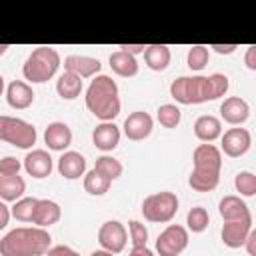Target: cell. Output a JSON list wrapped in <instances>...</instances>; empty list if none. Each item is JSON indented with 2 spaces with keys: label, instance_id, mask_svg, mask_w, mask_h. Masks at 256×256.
Here are the masks:
<instances>
[{
  "label": "cell",
  "instance_id": "4fadbf2b",
  "mask_svg": "<svg viewBox=\"0 0 256 256\" xmlns=\"http://www.w3.org/2000/svg\"><path fill=\"white\" fill-rule=\"evenodd\" d=\"M22 166L32 178H46L54 170V160L46 150L38 148V150H32V152L26 154Z\"/></svg>",
  "mask_w": 256,
  "mask_h": 256
},
{
  "label": "cell",
  "instance_id": "8d00e7d4",
  "mask_svg": "<svg viewBox=\"0 0 256 256\" xmlns=\"http://www.w3.org/2000/svg\"><path fill=\"white\" fill-rule=\"evenodd\" d=\"M244 64L248 70H256V46H248L246 56H244Z\"/></svg>",
  "mask_w": 256,
  "mask_h": 256
},
{
  "label": "cell",
  "instance_id": "4dcf8cb0",
  "mask_svg": "<svg viewBox=\"0 0 256 256\" xmlns=\"http://www.w3.org/2000/svg\"><path fill=\"white\" fill-rule=\"evenodd\" d=\"M210 60V50L208 46H202V44H196L188 50V56H186V62H188V68L190 70H202Z\"/></svg>",
  "mask_w": 256,
  "mask_h": 256
},
{
  "label": "cell",
  "instance_id": "d590c367",
  "mask_svg": "<svg viewBox=\"0 0 256 256\" xmlns=\"http://www.w3.org/2000/svg\"><path fill=\"white\" fill-rule=\"evenodd\" d=\"M46 256H80V254H78L74 248H70V246L58 244V246H52V248H48Z\"/></svg>",
  "mask_w": 256,
  "mask_h": 256
},
{
  "label": "cell",
  "instance_id": "e575fe53",
  "mask_svg": "<svg viewBox=\"0 0 256 256\" xmlns=\"http://www.w3.org/2000/svg\"><path fill=\"white\" fill-rule=\"evenodd\" d=\"M22 168V162L14 156H4L0 158V176H14Z\"/></svg>",
  "mask_w": 256,
  "mask_h": 256
},
{
  "label": "cell",
  "instance_id": "4316f807",
  "mask_svg": "<svg viewBox=\"0 0 256 256\" xmlns=\"http://www.w3.org/2000/svg\"><path fill=\"white\" fill-rule=\"evenodd\" d=\"M110 184H112V180H108L106 176H102V174L96 172L94 168L84 174V190H86L88 194H92V196H102V194H106L108 188H110Z\"/></svg>",
  "mask_w": 256,
  "mask_h": 256
},
{
  "label": "cell",
  "instance_id": "44dd1931",
  "mask_svg": "<svg viewBox=\"0 0 256 256\" xmlns=\"http://www.w3.org/2000/svg\"><path fill=\"white\" fill-rule=\"evenodd\" d=\"M62 216V210L58 206V202L54 200H38L36 208H34V216H32V224H36L38 228H48L52 224H56Z\"/></svg>",
  "mask_w": 256,
  "mask_h": 256
},
{
  "label": "cell",
  "instance_id": "60d3db41",
  "mask_svg": "<svg viewBox=\"0 0 256 256\" xmlns=\"http://www.w3.org/2000/svg\"><path fill=\"white\" fill-rule=\"evenodd\" d=\"M210 48L214 52H218V54H232L238 48V44H212Z\"/></svg>",
  "mask_w": 256,
  "mask_h": 256
},
{
  "label": "cell",
  "instance_id": "ab89813d",
  "mask_svg": "<svg viewBox=\"0 0 256 256\" xmlns=\"http://www.w3.org/2000/svg\"><path fill=\"white\" fill-rule=\"evenodd\" d=\"M10 222V208L0 200V230H4Z\"/></svg>",
  "mask_w": 256,
  "mask_h": 256
},
{
  "label": "cell",
  "instance_id": "9c48e42d",
  "mask_svg": "<svg viewBox=\"0 0 256 256\" xmlns=\"http://www.w3.org/2000/svg\"><path fill=\"white\" fill-rule=\"evenodd\" d=\"M126 242H128L126 228L118 220H108L98 228V244L102 246V250L118 254L126 248Z\"/></svg>",
  "mask_w": 256,
  "mask_h": 256
},
{
  "label": "cell",
  "instance_id": "ee69618b",
  "mask_svg": "<svg viewBox=\"0 0 256 256\" xmlns=\"http://www.w3.org/2000/svg\"><path fill=\"white\" fill-rule=\"evenodd\" d=\"M8 48H10L8 44H0V56H4V54L8 52Z\"/></svg>",
  "mask_w": 256,
  "mask_h": 256
},
{
  "label": "cell",
  "instance_id": "d4e9b609",
  "mask_svg": "<svg viewBox=\"0 0 256 256\" xmlns=\"http://www.w3.org/2000/svg\"><path fill=\"white\" fill-rule=\"evenodd\" d=\"M26 182L22 176H0V200L2 202H16L24 196Z\"/></svg>",
  "mask_w": 256,
  "mask_h": 256
},
{
  "label": "cell",
  "instance_id": "f1b7e54d",
  "mask_svg": "<svg viewBox=\"0 0 256 256\" xmlns=\"http://www.w3.org/2000/svg\"><path fill=\"white\" fill-rule=\"evenodd\" d=\"M186 224H188L186 230H190V232H194V234L204 232V230L208 228V224H210L208 210L202 208V206H194V208H190L188 214H186Z\"/></svg>",
  "mask_w": 256,
  "mask_h": 256
},
{
  "label": "cell",
  "instance_id": "3957f363",
  "mask_svg": "<svg viewBox=\"0 0 256 256\" xmlns=\"http://www.w3.org/2000/svg\"><path fill=\"white\" fill-rule=\"evenodd\" d=\"M84 98H86V108L102 122H112L120 114L122 104L118 96V84L106 74H98L92 78Z\"/></svg>",
  "mask_w": 256,
  "mask_h": 256
},
{
  "label": "cell",
  "instance_id": "6da1fadb",
  "mask_svg": "<svg viewBox=\"0 0 256 256\" xmlns=\"http://www.w3.org/2000/svg\"><path fill=\"white\" fill-rule=\"evenodd\" d=\"M230 88L228 76L214 72L210 76H180L170 84V96L178 104H204L222 98Z\"/></svg>",
  "mask_w": 256,
  "mask_h": 256
},
{
  "label": "cell",
  "instance_id": "484cf974",
  "mask_svg": "<svg viewBox=\"0 0 256 256\" xmlns=\"http://www.w3.org/2000/svg\"><path fill=\"white\" fill-rule=\"evenodd\" d=\"M56 92L64 100L78 98L82 92V78H78L76 74H70V72H62L56 80Z\"/></svg>",
  "mask_w": 256,
  "mask_h": 256
},
{
  "label": "cell",
  "instance_id": "603a6c76",
  "mask_svg": "<svg viewBox=\"0 0 256 256\" xmlns=\"http://www.w3.org/2000/svg\"><path fill=\"white\" fill-rule=\"evenodd\" d=\"M108 62H110L112 72H116L122 78H132L138 74V60H136V56H130L128 52L116 50L110 54Z\"/></svg>",
  "mask_w": 256,
  "mask_h": 256
},
{
  "label": "cell",
  "instance_id": "277c9868",
  "mask_svg": "<svg viewBox=\"0 0 256 256\" xmlns=\"http://www.w3.org/2000/svg\"><path fill=\"white\" fill-rule=\"evenodd\" d=\"M50 242L46 228H14L0 240V256H42L48 252Z\"/></svg>",
  "mask_w": 256,
  "mask_h": 256
},
{
  "label": "cell",
  "instance_id": "8992f818",
  "mask_svg": "<svg viewBox=\"0 0 256 256\" xmlns=\"http://www.w3.org/2000/svg\"><path fill=\"white\" fill-rule=\"evenodd\" d=\"M176 212H178V196L168 190L154 192L146 196L142 202V214L148 222H156V224L170 222L176 216Z\"/></svg>",
  "mask_w": 256,
  "mask_h": 256
},
{
  "label": "cell",
  "instance_id": "f546056e",
  "mask_svg": "<svg viewBox=\"0 0 256 256\" xmlns=\"http://www.w3.org/2000/svg\"><path fill=\"white\" fill-rule=\"evenodd\" d=\"M38 198H30V196H22L20 200L14 202V206L10 208V216H14L20 222H32L34 216V208H36Z\"/></svg>",
  "mask_w": 256,
  "mask_h": 256
},
{
  "label": "cell",
  "instance_id": "7c38bea8",
  "mask_svg": "<svg viewBox=\"0 0 256 256\" xmlns=\"http://www.w3.org/2000/svg\"><path fill=\"white\" fill-rule=\"evenodd\" d=\"M102 64L98 58L92 56H82V54H70L64 58V72L76 74L78 78H92L98 76Z\"/></svg>",
  "mask_w": 256,
  "mask_h": 256
},
{
  "label": "cell",
  "instance_id": "b9f144b4",
  "mask_svg": "<svg viewBox=\"0 0 256 256\" xmlns=\"http://www.w3.org/2000/svg\"><path fill=\"white\" fill-rule=\"evenodd\" d=\"M128 256H154V252L148 246H140V248H132Z\"/></svg>",
  "mask_w": 256,
  "mask_h": 256
},
{
  "label": "cell",
  "instance_id": "7a4b0ae2",
  "mask_svg": "<svg viewBox=\"0 0 256 256\" xmlns=\"http://www.w3.org/2000/svg\"><path fill=\"white\" fill-rule=\"evenodd\" d=\"M194 170L190 172L188 184L196 192H212L216 190L220 182V170H222V152L214 144H200L194 148L192 154Z\"/></svg>",
  "mask_w": 256,
  "mask_h": 256
},
{
  "label": "cell",
  "instance_id": "1f68e13d",
  "mask_svg": "<svg viewBox=\"0 0 256 256\" xmlns=\"http://www.w3.org/2000/svg\"><path fill=\"white\" fill-rule=\"evenodd\" d=\"M234 186L240 192V196H246V198L254 196L256 194V174L250 172V170L238 172L236 178H234Z\"/></svg>",
  "mask_w": 256,
  "mask_h": 256
},
{
  "label": "cell",
  "instance_id": "f35d334b",
  "mask_svg": "<svg viewBox=\"0 0 256 256\" xmlns=\"http://www.w3.org/2000/svg\"><path fill=\"white\" fill-rule=\"evenodd\" d=\"M144 44H122L120 50L122 52H128L130 56H136V54H144Z\"/></svg>",
  "mask_w": 256,
  "mask_h": 256
},
{
  "label": "cell",
  "instance_id": "2e32d148",
  "mask_svg": "<svg viewBox=\"0 0 256 256\" xmlns=\"http://www.w3.org/2000/svg\"><path fill=\"white\" fill-rule=\"evenodd\" d=\"M6 102L14 110H26L34 102V90L28 82L12 80L6 88Z\"/></svg>",
  "mask_w": 256,
  "mask_h": 256
},
{
  "label": "cell",
  "instance_id": "ffe728a7",
  "mask_svg": "<svg viewBox=\"0 0 256 256\" xmlns=\"http://www.w3.org/2000/svg\"><path fill=\"white\" fill-rule=\"evenodd\" d=\"M218 212L220 216L224 218V222H232V220H242V218H250V208L248 204L240 198V196H234V194H228L220 200L218 204Z\"/></svg>",
  "mask_w": 256,
  "mask_h": 256
},
{
  "label": "cell",
  "instance_id": "f6af8a7d",
  "mask_svg": "<svg viewBox=\"0 0 256 256\" xmlns=\"http://www.w3.org/2000/svg\"><path fill=\"white\" fill-rule=\"evenodd\" d=\"M2 92H4V78H2V74H0V96H2Z\"/></svg>",
  "mask_w": 256,
  "mask_h": 256
},
{
  "label": "cell",
  "instance_id": "ac0fdd59",
  "mask_svg": "<svg viewBox=\"0 0 256 256\" xmlns=\"http://www.w3.org/2000/svg\"><path fill=\"white\" fill-rule=\"evenodd\" d=\"M92 142L102 152H112L120 142V128L114 122H102L92 130Z\"/></svg>",
  "mask_w": 256,
  "mask_h": 256
},
{
  "label": "cell",
  "instance_id": "74e56055",
  "mask_svg": "<svg viewBox=\"0 0 256 256\" xmlns=\"http://www.w3.org/2000/svg\"><path fill=\"white\" fill-rule=\"evenodd\" d=\"M244 246H246V252L250 256H256V230H250L248 238L244 240Z\"/></svg>",
  "mask_w": 256,
  "mask_h": 256
},
{
  "label": "cell",
  "instance_id": "d6a6232c",
  "mask_svg": "<svg viewBox=\"0 0 256 256\" xmlns=\"http://www.w3.org/2000/svg\"><path fill=\"white\" fill-rule=\"evenodd\" d=\"M158 122L164 126V128H176L180 124V118H182V112L176 104H162L158 108Z\"/></svg>",
  "mask_w": 256,
  "mask_h": 256
},
{
  "label": "cell",
  "instance_id": "d6986e66",
  "mask_svg": "<svg viewBox=\"0 0 256 256\" xmlns=\"http://www.w3.org/2000/svg\"><path fill=\"white\" fill-rule=\"evenodd\" d=\"M58 172L68 180H76L86 174V158L80 152L68 150L58 158Z\"/></svg>",
  "mask_w": 256,
  "mask_h": 256
},
{
  "label": "cell",
  "instance_id": "cb8c5ba5",
  "mask_svg": "<svg viewBox=\"0 0 256 256\" xmlns=\"http://www.w3.org/2000/svg\"><path fill=\"white\" fill-rule=\"evenodd\" d=\"M144 62L150 70L162 72L170 64V48L166 44H150L144 48Z\"/></svg>",
  "mask_w": 256,
  "mask_h": 256
},
{
  "label": "cell",
  "instance_id": "7402d4cb",
  "mask_svg": "<svg viewBox=\"0 0 256 256\" xmlns=\"http://www.w3.org/2000/svg\"><path fill=\"white\" fill-rule=\"evenodd\" d=\"M194 134L202 142H208V144L214 142L216 138L222 136V122H220V118H216L212 114L198 116L196 122H194Z\"/></svg>",
  "mask_w": 256,
  "mask_h": 256
},
{
  "label": "cell",
  "instance_id": "5bb4252c",
  "mask_svg": "<svg viewBox=\"0 0 256 256\" xmlns=\"http://www.w3.org/2000/svg\"><path fill=\"white\" fill-rule=\"evenodd\" d=\"M220 116L224 122L228 124H234V126H240L248 120L250 116V106L244 98L240 96H230V98H224V102L220 104Z\"/></svg>",
  "mask_w": 256,
  "mask_h": 256
},
{
  "label": "cell",
  "instance_id": "5b68a950",
  "mask_svg": "<svg viewBox=\"0 0 256 256\" xmlns=\"http://www.w3.org/2000/svg\"><path fill=\"white\" fill-rule=\"evenodd\" d=\"M58 68H60L58 50L52 46H38L28 54L22 66V74L26 80L34 84H42V82H48L58 72Z\"/></svg>",
  "mask_w": 256,
  "mask_h": 256
},
{
  "label": "cell",
  "instance_id": "e0dca14e",
  "mask_svg": "<svg viewBox=\"0 0 256 256\" xmlns=\"http://www.w3.org/2000/svg\"><path fill=\"white\" fill-rule=\"evenodd\" d=\"M44 142L50 150L64 152L72 144V130L64 122H50L44 130Z\"/></svg>",
  "mask_w": 256,
  "mask_h": 256
},
{
  "label": "cell",
  "instance_id": "9a60e30c",
  "mask_svg": "<svg viewBox=\"0 0 256 256\" xmlns=\"http://www.w3.org/2000/svg\"><path fill=\"white\" fill-rule=\"evenodd\" d=\"M250 230H252V216L250 218H242V220L224 222V226H222V242L228 248H240V246H244V240L248 238Z\"/></svg>",
  "mask_w": 256,
  "mask_h": 256
},
{
  "label": "cell",
  "instance_id": "836d02e7",
  "mask_svg": "<svg viewBox=\"0 0 256 256\" xmlns=\"http://www.w3.org/2000/svg\"><path fill=\"white\" fill-rule=\"evenodd\" d=\"M128 230H130V242H132V248H140V246H146L148 242V228L138 222V220H130L128 222Z\"/></svg>",
  "mask_w": 256,
  "mask_h": 256
},
{
  "label": "cell",
  "instance_id": "52a82bcc",
  "mask_svg": "<svg viewBox=\"0 0 256 256\" xmlns=\"http://www.w3.org/2000/svg\"><path fill=\"white\" fill-rule=\"evenodd\" d=\"M36 128L22 120V118H14V116H0V140L8 142L16 148H32L36 144Z\"/></svg>",
  "mask_w": 256,
  "mask_h": 256
},
{
  "label": "cell",
  "instance_id": "ba28073f",
  "mask_svg": "<svg viewBox=\"0 0 256 256\" xmlns=\"http://www.w3.org/2000/svg\"><path fill=\"white\" fill-rule=\"evenodd\" d=\"M188 246V230L180 224H168L156 238V252L160 256H178Z\"/></svg>",
  "mask_w": 256,
  "mask_h": 256
},
{
  "label": "cell",
  "instance_id": "30bf717a",
  "mask_svg": "<svg viewBox=\"0 0 256 256\" xmlns=\"http://www.w3.org/2000/svg\"><path fill=\"white\" fill-rule=\"evenodd\" d=\"M220 138H222V150L220 152H224L230 158L244 156L252 144V134L246 128H230Z\"/></svg>",
  "mask_w": 256,
  "mask_h": 256
},
{
  "label": "cell",
  "instance_id": "7bdbcfd3",
  "mask_svg": "<svg viewBox=\"0 0 256 256\" xmlns=\"http://www.w3.org/2000/svg\"><path fill=\"white\" fill-rule=\"evenodd\" d=\"M90 256H114L112 252H106V250H94Z\"/></svg>",
  "mask_w": 256,
  "mask_h": 256
},
{
  "label": "cell",
  "instance_id": "83f0119b",
  "mask_svg": "<svg viewBox=\"0 0 256 256\" xmlns=\"http://www.w3.org/2000/svg\"><path fill=\"white\" fill-rule=\"evenodd\" d=\"M94 170H96V172H100L102 176H106L108 180H116V178H120V176H122L124 166H122V162H120V160H116L114 156H100V158H96Z\"/></svg>",
  "mask_w": 256,
  "mask_h": 256
},
{
  "label": "cell",
  "instance_id": "8fae6325",
  "mask_svg": "<svg viewBox=\"0 0 256 256\" xmlns=\"http://www.w3.org/2000/svg\"><path fill=\"white\" fill-rule=\"evenodd\" d=\"M152 128H154V120L144 110H136V112L128 114V118L124 120V134L128 140H134V142L148 138Z\"/></svg>",
  "mask_w": 256,
  "mask_h": 256
}]
</instances>
